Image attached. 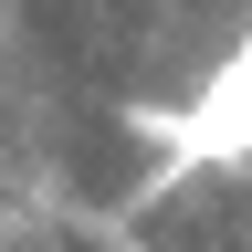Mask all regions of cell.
<instances>
[{"mask_svg":"<svg viewBox=\"0 0 252 252\" xmlns=\"http://www.w3.org/2000/svg\"><path fill=\"white\" fill-rule=\"evenodd\" d=\"M168 137H179V158H252V53H242V63H220L210 94L168 126Z\"/></svg>","mask_w":252,"mask_h":252,"instance_id":"obj_1","label":"cell"}]
</instances>
